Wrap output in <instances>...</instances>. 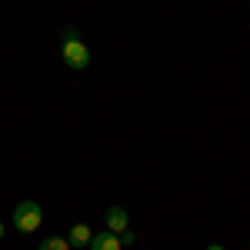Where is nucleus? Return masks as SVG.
<instances>
[{"label":"nucleus","instance_id":"nucleus-8","mask_svg":"<svg viewBox=\"0 0 250 250\" xmlns=\"http://www.w3.org/2000/svg\"><path fill=\"white\" fill-rule=\"evenodd\" d=\"M207 250H224V247H220V244H210V247H207Z\"/></svg>","mask_w":250,"mask_h":250},{"label":"nucleus","instance_id":"nucleus-4","mask_svg":"<svg viewBox=\"0 0 250 250\" xmlns=\"http://www.w3.org/2000/svg\"><path fill=\"white\" fill-rule=\"evenodd\" d=\"M90 250H124V247H120V237L114 230H107V233H94Z\"/></svg>","mask_w":250,"mask_h":250},{"label":"nucleus","instance_id":"nucleus-2","mask_svg":"<svg viewBox=\"0 0 250 250\" xmlns=\"http://www.w3.org/2000/svg\"><path fill=\"white\" fill-rule=\"evenodd\" d=\"M60 54H63V63H67L70 70H87V67H90V50H87V43L77 40V37L63 40Z\"/></svg>","mask_w":250,"mask_h":250},{"label":"nucleus","instance_id":"nucleus-7","mask_svg":"<svg viewBox=\"0 0 250 250\" xmlns=\"http://www.w3.org/2000/svg\"><path fill=\"white\" fill-rule=\"evenodd\" d=\"M117 237H120V247H134V240H137V237H134V230H130V227H127V230H120V233H117Z\"/></svg>","mask_w":250,"mask_h":250},{"label":"nucleus","instance_id":"nucleus-5","mask_svg":"<svg viewBox=\"0 0 250 250\" xmlns=\"http://www.w3.org/2000/svg\"><path fill=\"white\" fill-rule=\"evenodd\" d=\"M67 240H70V244H77V247H90V240H94V230H90L87 224H74Z\"/></svg>","mask_w":250,"mask_h":250},{"label":"nucleus","instance_id":"nucleus-9","mask_svg":"<svg viewBox=\"0 0 250 250\" xmlns=\"http://www.w3.org/2000/svg\"><path fill=\"white\" fill-rule=\"evenodd\" d=\"M0 237H3V224H0Z\"/></svg>","mask_w":250,"mask_h":250},{"label":"nucleus","instance_id":"nucleus-1","mask_svg":"<svg viewBox=\"0 0 250 250\" xmlns=\"http://www.w3.org/2000/svg\"><path fill=\"white\" fill-rule=\"evenodd\" d=\"M43 224V207H40L37 200H20L17 207H14V227L20 233H34Z\"/></svg>","mask_w":250,"mask_h":250},{"label":"nucleus","instance_id":"nucleus-3","mask_svg":"<svg viewBox=\"0 0 250 250\" xmlns=\"http://www.w3.org/2000/svg\"><path fill=\"white\" fill-rule=\"evenodd\" d=\"M104 220H107V230H127L130 227V217H127V207H107V213H104Z\"/></svg>","mask_w":250,"mask_h":250},{"label":"nucleus","instance_id":"nucleus-6","mask_svg":"<svg viewBox=\"0 0 250 250\" xmlns=\"http://www.w3.org/2000/svg\"><path fill=\"white\" fill-rule=\"evenodd\" d=\"M37 250H70V240L67 237H47Z\"/></svg>","mask_w":250,"mask_h":250},{"label":"nucleus","instance_id":"nucleus-10","mask_svg":"<svg viewBox=\"0 0 250 250\" xmlns=\"http://www.w3.org/2000/svg\"><path fill=\"white\" fill-rule=\"evenodd\" d=\"M247 7H250V3H247Z\"/></svg>","mask_w":250,"mask_h":250}]
</instances>
